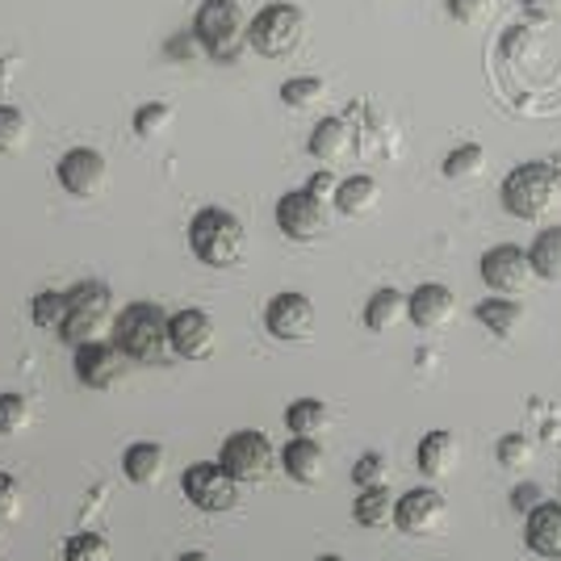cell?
<instances>
[{
    "instance_id": "8",
    "label": "cell",
    "mask_w": 561,
    "mask_h": 561,
    "mask_svg": "<svg viewBox=\"0 0 561 561\" xmlns=\"http://www.w3.org/2000/svg\"><path fill=\"white\" fill-rule=\"evenodd\" d=\"M328 222H331L328 202L314 197L310 188H294V193H285L277 202V227H280V234L294 239V243L319 239V234L328 231Z\"/></svg>"
},
{
    "instance_id": "44",
    "label": "cell",
    "mask_w": 561,
    "mask_h": 561,
    "mask_svg": "<svg viewBox=\"0 0 561 561\" xmlns=\"http://www.w3.org/2000/svg\"><path fill=\"white\" fill-rule=\"evenodd\" d=\"M176 561H210L206 553H185V558H176Z\"/></svg>"
},
{
    "instance_id": "20",
    "label": "cell",
    "mask_w": 561,
    "mask_h": 561,
    "mask_svg": "<svg viewBox=\"0 0 561 561\" xmlns=\"http://www.w3.org/2000/svg\"><path fill=\"white\" fill-rule=\"evenodd\" d=\"M164 469H168V453L156 440H139V445L126 448V457H122V473L135 486H156L164 478Z\"/></svg>"
},
{
    "instance_id": "7",
    "label": "cell",
    "mask_w": 561,
    "mask_h": 561,
    "mask_svg": "<svg viewBox=\"0 0 561 561\" xmlns=\"http://www.w3.org/2000/svg\"><path fill=\"white\" fill-rule=\"evenodd\" d=\"M185 486V499L206 515H222L239 507V494H243V482L234 478L222 461H193L181 478Z\"/></svg>"
},
{
    "instance_id": "33",
    "label": "cell",
    "mask_w": 561,
    "mask_h": 561,
    "mask_svg": "<svg viewBox=\"0 0 561 561\" xmlns=\"http://www.w3.org/2000/svg\"><path fill=\"white\" fill-rule=\"evenodd\" d=\"M25 139H30V122H25V114L22 110H13V105H0V156L22 151Z\"/></svg>"
},
{
    "instance_id": "1",
    "label": "cell",
    "mask_w": 561,
    "mask_h": 561,
    "mask_svg": "<svg viewBox=\"0 0 561 561\" xmlns=\"http://www.w3.org/2000/svg\"><path fill=\"white\" fill-rule=\"evenodd\" d=\"M188 248H193V256L202 260L206 268H231V264L243 260L248 231H243V222L231 210L206 206V210L193 214V222H188Z\"/></svg>"
},
{
    "instance_id": "31",
    "label": "cell",
    "mask_w": 561,
    "mask_h": 561,
    "mask_svg": "<svg viewBox=\"0 0 561 561\" xmlns=\"http://www.w3.org/2000/svg\"><path fill=\"white\" fill-rule=\"evenodd\" d=\"M328 93V84L319 80V76H294V80H285L280 84V101L289 105V110H310V105H319Z\"/></svg>"
},
{
    "instance_id": "43",
    "label": "cell",
    "mask_w": 561,
    "mask_h": 561,
    "mask_svg": "<svg viewBox=\"0 0 561 561\" xmlns=\"http://www.w3.org/2000/svg\"><path fill=\"white\" fill-rule=\"evenodd\" d=\"M306 188H310L314 197H323V202H328V197H335V188H340V181H335L331 172H314V181H310Z\"/></svg>"
},
{
    "instance_id": "30",
    "label": "cell",
    "mask_w": 561,
    "mask_h": 561,
    "mask_svg": "<svg viewBox=\"0 0 561 561\" xmlns=\"http://www.w3.org/2000/svg\"><path fill=\"white\" fill-rule=\"evenodd\" d=\"M482 168H486V147H478V142H461L457 151L445 156L448 181H469V176H478Z\"/></svg>"
},
{
    "instance_id": "10",
    "label": "cell",
    "mask_w": 561,
    "mask_h": 561,
    "mask_svg": "<svg viewBox=\"0 0 561 561\" xmlns=\"http://www.w3.org/2000/svg\"><path fill=\"white\" fill-rule=\"evenodd\" d=\"M218 461L231 469L239 482H264V478L273 473L277 453H273V445H268L264 432H234V436H227V445H222V457H218Z\"/></svg>"
},
{
    "instance_id": "28",
    "label": "cell",
    "mask_w": 561,
    "mask_h": 561,
    "mask_svg": "<svg viewBox=\"0 0 561 561\" xmlns=\"http://www.w3.org/2000/svg\"><path fill=\"white\" fill-rule=\"evenodd\" d=\"M172 122H176V114H172V105L168 101H147V105H139L135 110V117H130V126H135V135L139 139H164L168 130H172Z\"/></svg>"
},
{
    "instance_id": "38",
    "label": "cell",
    "mask_w": 561,
    "mask_h": 561,
    "mask_svg": "<svg viewBox=\"0 0 561 561\" xmlns=\"http://www.w3.org/2000/svg\"><path fill=\"white\" fill-rule=\"evenodd\" d=\"M533 38H537L533 25H512V30L499 38V55H503V59H519V55L533 50Z\"/></svg>"
},
{
    "instance_id": "36",
    "label": "cell",
    "mask_w": 561,
    "mask_h": 561,
    "mask_svg": "<svg viewBox=\"0 0 561 561\" xmlns=\"http://www.w3.org/2000/svg\"><path fill=\"white\" fill-rule=\"evenodd\" d=\"M30 423V398L0 394V436H13Z\"/></svg>"
},
{
    "instance_id": "9",
    "label": "cell",
    "mask_w": 561,
    "mask_h": 561,
    "mask_svg": "<svg viewBox=\"0 0 561 561\" xmlns=\"http://www.w3.org/2000/svg\"><path fill=\"white\" fill-rule=\"evenodd\" d=\"M482 280H486V289L491 294H503V298H519L537 273H533V260L524 248H515V243H499L491 248L486 256H482Z\"/></svg>"
},
{
    "instance_id": "37",
    "label": "cell",
    "mask_w": 561,
    "mask_h": 561,
    "mask_svg": "<svg viewBox=\"0 0 561 561\" xmlns=\"http://www.w3.org/2000/svg\"><path fill=\"white\" fill-rule=\"evenodd\" d=\"M22 515V482L0 469V524H13Z\"/></svg>"
},
{
    "instance_id": "14",
    "label": "cell",
    "mask_w": 561,
    "mask_h": 561,
    "mask_svg": "<svg viewBox=\"0 0 561 561\" xmlns=\"http://www.w3.org/2000/svg\"><path fill=\"white\" fill-rule=\"evenodd\" d=\"M440 524H445V494L420 486V491H407L398 499V512H394L398 533H407V537H432V533H440Z\"/></svg>"
},
{
    "instance_id": "41",
    "label": "cell",
    "mask_w": 561,
    "mask_h": 561,
    "mask_svg": "<svg viewBox=\"0 0 561 561\" xmlns=\"http://www.w3.org/2000/svg\"><path fill=\"white\" fill-rule=\"evenodd\" d=\"M524 13L528 22H553L561 13V0H524Z\"/></svg>"
},
{
    "instance_id": "27",
    "label": "cell",
    "mask_w": 561,
    "mask_h": 561,
    "mask_svg": "<svg viewBox=\"0 0 561 561\" xmlns=\"http://www.w3.org/2000/svg\"><path fill=\"white\" fill-rule=\"evenodd\" d=\"M537 280H561V227H545L528 248Z\"/></svg>"
},
{
    "instance_id": "21",
    "label": "cell",
    "mask_w": 561,
    "mask_h": 561,
    "mask_svg": "<svg viewBox=\"0 0 561 561\" xmlns=\"http://www.w3.org/2000/svg\"><path fill=\"white\" fill-rule=\"evenodd\" d=\"M402 319H411V298L394 289V285H386V289H377L374 298L365 302V328L377 331V335H386V331H394Z\"/></svg>"
},
{
    "instance_id": "45",
    "label": "cell",
    "mask_w": 561,
    "mask_h": 561,
    "mask_svg": "<svg viewBox=\"0 0 561 561\" xmlns=\"http://www.w3.org/2000/svg\"><path fill=\"white\" fill-rule=\"evenodd\" d=\"M319 561H344V558H335V553H328V558H319Z\"/></svg>"
},
{
    "instance_id": "17",
    "label": "cell",
    "mask_w": 561,
    "mask_h": 561,
    "mask_svg": "<svg viewBox=\"0 0 561 561\" xmlns=\"http://www.w3.org/2000/svg\"><path fill=\"white\" fill-rule=\"evenodd\" d=\"M415 461H420V473L423 478H453L457 473V461H461V445H457V436L445 432V427H436V432H427L420 440V453H415Z\"/></svg>"
},
{
    "instance_id": "39",
    "label": "cell",
    "mask_w": 561,
    "mask_h": 561,
    "mask_svg": "<svg viewBox=\"0 0 561 561\" xmlns=\"http://www.w3.org/2000/svg\"><path fill=\"white\" fill-rule=\"evenodd\" d=\"M445 4H448V18L461 25H478L494 9V0H445Z\"/></svg>"
},
{
    "instance_id": "19",
    "label": "cell",
    "mask_w": 561,
    "mask_h": 561,
    "mask_svg": "<svg viewBox=\"0 0 561 561\" xmlns=\"http://www.w3.org/2000/svg\"><path fill=\"white\" fill-rule=\"evenodd\" d=\"M524 537L537 558L561 561V503H540L537 512H528Z\"/></svg>"
},
{
    "instance_id": "46",
    "label": "cell",
    "mask_w": 561,
    "mask_h": 561,
    "mask_svg": "<svg viewBox=\"0 0 561 561\" xmlns=\"http://www.w3.org/2000/svg\"><path fill=\"white\" fill-rule=\"evenodd\" d=\"M0 540H4V524H0Z\"/></svg>"
},
{
    "instance_id": "42",
    "label": "cell",
    "mask_w": 561,
    "mask_h": 561,
    "mask_svg": "<svg viewBox=\"0 0 561 561\" xmlns=\"http://www.w3.org/2000/svg\"><path fill=\"white\" fill-rule=\"evenodd\" d=\"M197 50H202L197 34H176V38L168 43V59H193Z\"/></svg>"
},
{
    "instance_id": "2",
    "label": "cell",
    "mask_w": 561,
    "mask_h": 561,
    "mask_svg": "<svg viewBox=\"0 0 561 561\" xmlns=\"http://www.w3.org/2000/svg\"><path fill=\"white\" fill-rule=\"evenodd\" d=\"M168 323H172V314H164V306H156V302L126 306L114 323V344L126 352V360H135V365H156V360H164V352L172 348Z\"/></svg>"
},
{
    "instance_id": "12",
    "label": "cell",
    "mask_w": 561,
    "mask_h": 561,
    "mask_svg": "<svg viewBox=\"0 0 561 561\" xmlns=\"http://www.w3.org/2000/svg\"><path fill=\"white\" fill-rule=\"evenodd\" d=\"M264 328L273 340L306 344L314 335V302L306 294H277L264 310Z\"/></svg>"
},
{
    "instance_id": "4",
    "label": "cell",
    "mask_w": 561,
    "mask_h": 561,
    "mask_svg": "<svg viewBox=\"0 0 561 561\" xmlns=\"http://www.w3.org/2000/svg\"><path fill=\"white\" fill-rule=\"evenodd\" d=\"M68 298H71V314L59 335H64L68 344H76V348L110 340V331H114V323H117L110 285H101V280H80L76 289H68Z\"/></svg>"
},
{
    "instance_id": "25",
    "label": "cell",
    "mask_w": 561,
    "mask_h": 561,
    "mask_svg": "<svg viewBox=\"0 0 561 561\" xmlns=\"http://www.w3.org/2000/svg\"><path fill=\"white\" fill-rule=\"evenodd\" d=\"M285 427H289L294 436L319 440V436L331 427L328 402H319V398H298V402H289V411H285Z\"/></svg>"
},
{
    "instance_id": "16",
    "label": "cell",
    "mask_w": 561,
    "mask_h": 561,
    "mask_svg": "<svg viewBox=\"0 0 561 561\" xmlns=\"http://www.w3.org/2000/svg\"><path fill=\"white\" fill-rule=\"evenodd\" d=\"M453 314H457V294L440 280H427L411 294V323L420 331H445Z\"/></svg>"
},
{
    "instance_id": "6",
    "label": "cell",
    "mask_w": 561,
    "mask_h": 561,
    "mask_svg": "<svg viewBox=\"0 0 561 561\" xmlns=\"http://www.w3.org/2000/svg\"><path fill=\"white\" fill-rule=\"evenodd\" d=\"M306 38V18L298 4L277 0V4H264L252 25H248V47L264 55V59H285L302 47Z\"/></svg>"
},
{
    "instance_id": "11",
    "label": "cell",
    "mask_w": 561,
    "mask_h": 561,
    "mask_svg": "<svg viewBox=\"0 0 561 561\" xmlns=\"http://www.w3.org/2000/svg\"><path fill=\"white\" fill-rule=\"evenodd\" d=\"M168 340H172V352L185 356V360H210L214 348H218V328H214V319L206 310L185 306V310L172 314Z\"/></svg>"
},
{
    "instance_id": "32",
    "label": "cell",
    "mask_w": 561,
    "mask_h": 561,
    "mask_svg": "<svg viewBox=\"0 0 561 561\" xmlns=\"http://www.w3.org/2000/svg\"><path fill=\"white\" fill-rule=\"evenodd\" d=\"M64 561H114V545L101 533H76L64 545Z\"/></svg>"
},
{
    "instance_id": "18",
    "label": "cell",
    "mask_w": 561,
    "mask_h": 561,
    "mask_svg": "<svg viewBox=\"0 0 561 561\" xmlns=\"http://www.w3.org/2000/svg\"><path fill=\"white\" fill-rule=\"evenodd\" d=\"M280 466L285 473L294 478V482H302V486H319L323 482V473H328V453L319 440H306V436H294L285 453H280Z\"/></svg>"
},
{
    "instance_id": "15",
    "label": "cell",
    "mask_w": 561,
    "mask_h": 561,
    "mask_svg": "<svg viewBox=\"0 0 561 561\" xmlns=\"http://www.w3.org/2000/svg\"><path fill=\"white\" fill-rule=\"evenodd\" d=\"M126 374V352L117 344H84L76 348V377L89 386V390H114Z\"/></svg>"
},
{
    "instance_id": "35",
    "label": "cell",
    "mask_w": 561,
    "mask_h": 561,
    "mask_svg": "<svg viewBox=\"0 0 561 561\" xmlns=\"http://www.w3.org/2000/svg\"><path fill=\"white\" fill-rule=\"evenodd\" d=\"M386 478H390V461H386L381 453H365V457L352 466V482H356L360 491H369V486H386Z\"/></svg>"
},
{
    "instance_id": "29",
    "label": "cell",
    "mask_w": 561,
    "mask_h": 561,
    "mask_svg": "<svg viewBox=\"0 0 561 561\" xmlns=\"http://www.w3.org/2000/svg\"><path fill=\"white\" fill-rule=\"evenodd\" d=\"M30 310H34V323L43 331H64V323H68V314H71V298L64 289H43Z\"/></svg>"
},
{
    "instance_id": "13",
    "label": "cell",
    "mask_w": 561,
    "mask_h": 561,
    "mask_svg": "<svg viewBox=\"0 0 561 561\" xmlns=\"http://www.w3.org/2000/svg\"><path fill=\"white\" fill-rule=\"evenodd\" d=\"M55 176H59V185L68 188L71 197H96L110 181V164L93 147H71L68 156L59 160V168H55Z\"/></svg>"
},
{
    "instance_id": "40",
    "label": "cell",
    "mask_w": 561,
    "mask_h": 561,
    "mask_svg": "<svg viewBox=\"0 0 561 561\" xmlns=\"http://www.w3.org/2000/svg\"><path fill=\"white\" fill-rule=\"evenodd\" d=\"M540 503H545V491H540L537 482H519V486L512 491V507H515V512L528 515V512H537Z\"/></svg>"
},
{
    "instance_id": "3",
    "label": "cell",
    "mask_w": 561,
    "mask_h": 561,
    "mask_svg": "<svg viewBox=\"0 0 561 561\" xmlns=\"http://www.w3.org/2000/svg\"><path fill=\"white\" fill-rule=\"evenodd\" d=\"M561 193V176L553 164H545V160H528V164H515L507 172V181H503V210L519 218V222H537L545 214L553 210V202H558Z\"/></svg>"
},
{
    "instance_id": "24",
    "label": "cell",
    "mask_w": 561,
    "mask_h": 561,
    "mask_svg": "<svg viewBox=\"0 0 561 561\" xmlns=\"http://www.w3.org/2000/svg\"><path fill=\"white\" fill-rule=\"evenodd\" d=\"M335 210L344 214V218H365V214H374V206L381 202V185H377L374 176H348V181H340L335 188Z\"/></svg>"
},
{
    "instance_id": "34",
    "label": "cell",
    "mask_w": 561,
    "mask_h": 561,
    "mask_svg": "<svg viewBox=\"0 0 561 561\" xmlns=\"http://www.w3.org/2000/svg\"><path fill=\"white\" fill-rule=\"evenodd\" d=\"M533 440L524 436V432H507L503 440H499V466L503 469H528L533 466Z\"/></svg>"
},
{
    "instance_id": "26",
    "label": "cell",
    "mask_w": 561,
    "mask_h": 561,
    "mask_svg": "<svg viewBox=\"0 0 561 561\" xmlns=\"http://www.w3.org/2000/svg\"><path fill=\"white\" fill-rule=\"evenodd\" d=\"M398 512V499H390V486H369V491L356 494L352 503V515L360 528H390Z\"/></svg>"
},
{
    "instance_id": "23",
    "label": "cell",
    "mask_w": 561,
    "mask_h": 561,
    "mask_svg": "<svg viewBox=\"0 0 561 561\" xmlns=\"http://www.w3.org/2000/svg\"><path fill=\"white\" fill-rule=\"evenodd\" d=\"M478 323L491 331V335H499V340H512L515 331L524 328V302H515V298H503V294H491L486 302H478Z\"/></svg>"
},
{
    "instance_id": "22",
    "label": "cell",
    "mask_w": 561,
    "mask_h": 561,
    "mask_svg": "<svg viewBox=\"0 0 561 561\" xmlns=\"http://www.w3.org/2000/svg\"><path fill=\"white\" fill-rule=\"evenodd\" d=\"M348 151H352V126L344 117H323L310 130V156L319 164H340V160H348Z\"/></svg>"
},
{
    "instance_id": "5",
    "label": "cell",
    "mask_w": 561,
    "mask_h": 561,
    "mask_svg": "<svg viewBox=\"0 0 561 561\" xmlns=\"http://www.w3.org/2000/svg\"><path fill=\"white\" fill-rule=\"evenodd\" d=\"M193 34L206 55H214L218 64H234L239 50L248 47V22H243V9L234 0H202L197 9V22Z\"/></svg>"
}]
</instances>
